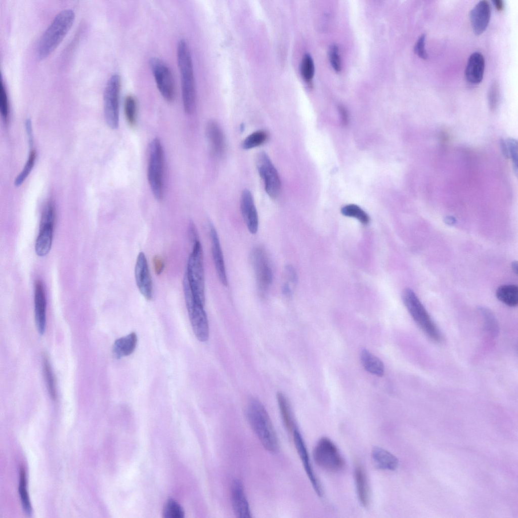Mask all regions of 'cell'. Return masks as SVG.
<instances>
[{"instance_id": "6da1fadb", "label": "cell", "mask_w": 518, "mask_h": 518, "mask_svg": "<svg viewBox=\"0 0 518 518\" xmlns=\"http://www.w3.org/2000/svg\"><path fill=\"white\" fill-rule=\"evenodd\" d=\"M247 417L252 430L265 449L277 453L279 449L278 438L266 409L258 400H250L247 408Z\"/></svg>"}, {"instance_id": "7a4b0ae2", "label": "cell", "mask_w": 518, "mask_h": 518, "mask_svg": "<svg viewBox=\"0 0 518 518\" xmlns=\"http://www.w3.org/2000/svg\"><path fill=\"white\" fill-rule=\"evenodd\" d=\"M177 60L181 75L183 107L187 114H191L195 108V80L191 52L184 39H182L178 42Z\"/></svg>"}, {"instance_id": "3957f363", "label": "cell", "mask_w": 518, "mask_h": 518, "mask_svg": "<svg viewBox=\"0 0 518 518\" xmlns=\"http://www.w3.org/2000/svg\"><path fill=\"white\" fill-rule=\"evenodd\" d=\"M75 18L74 11L66 9L60 11L42 34L38 47V57L45 58L58 46L70 29Z\"/></svg>"}, {"instance_id": "277c9868", "label": "cell", "mask_w": 518, "mask_h": 518, "mask_svg": "<svg viewBox=\"0 0 518 518\" xmlns=\"http://www.w3.org/2000/svg\"><path fill=\"white\" fill-rule=\"evenodd\" d=\"M402 297L407 309L421 330L432 340L441 341L442 336L439 328L414 292L406 288Z\"/></svg>"}, {"instance_id": "5b68a950", "label": "cell", "mask_w": 518, "mask_h": 518, "mask_svg": "<svg viewBox=\"0 0 518 518\" xmlns=\"http://www.w3.org/2000/svg\"><path fill=\"white\" fill-rule=\"evenodd\" d=\"M164 167L163 147L159 139L155 138L149 145L147 178L152 193L158 200H162L163 197Z\"/></svg>"}, {"instance_id": "8992f818", "label": "cell", "mask_w": 518, "mask_h": 518, "mask_svg": "<svg viewBox=\"0 0 518 518\" xmlns=\"http://www.w3.org/2000/svg\"><path fill=\"white\" fill-rule=\"evenodd\" d=\"M195 298L204 305V271L203 255L201 244L199 240L193 243L192 251L189 256L186 272L185 274Z\"/></svg>"}, {"instance_id": "52a82bcc", "label": "cell", "mask_w": 518, "mask_h": 518, "mask_svg": "<svg viewBox=\"0 0 518 518\" xmlns=\"http://www.w3.org/2000/svg\"><path fill=\"white\" fill-rule=\"evenodd\" d=\"M183 285L186 307L194 334L199 340L205 341L209 337V327L204 305L194 296L185 275Z\"/></svg>"}, {"instance_id": "ba28073f", "label": "cell", "mask_w": 518, "mask_h": 518, "mask_svg": "<svg viewBox=\"0 0 518 518\" xmlns=\"http://www.w3.org/2000/svg\"><path fill=\"white\" fill-rule=\"evenodd\" d=\"M315 463L323 469L337 472L344 466V461L333 442L326 437L321 438L313 450Z\"/></svg>"}, {"instance_id": "9c48e42d", "label": "cell", "mask_w": 518, "mask_h": 518, "mask_svg": "<svg viewBox=\"0 0 518 518\" xmlns=\"http://www.w3.org/2000/svg\"><path fill=\"white\" fill-rule=\"evenodd\" d=\"M55 221V206L53 202L49 201L41 213L39 230L35 244V252L39 256L46 255L51 248Z\"/></svg>"}, {"instance_id": "30bf717a", "label": "cell", "mask_w": 518, "mask_h": 518, "mask_svg": "<svg viewBox=\"0 0 518 518\" xmlns=\"http://www.w3.org/2000/svg\"><path fill=\"white\" fill-rule=\"evenodd\" d=\"M120 77L114 74L109 79L104 93V110L106 122L112 129H116L119 124V99Z\"/></svg>"}, {"instance_id": "8fae6325", "label": "cell", "mask_w": 518, "mask_h": 518, "mask_svg": "<svg viewBox=\"0 0 518 518\" xmlns=\"http://www.w3.org/2000/svg\"><path fill=\"white\" fill-rule=\"evenodd\" d=\"M256 164L258 174L264 181L265 189L268 195L276 197L281 189V182L278 173L268 155L265 152L258 154Z\"/></svg>"}, {"instance_id": "7c38bea8", "label": "cell", "mask_w": 518, "mask_h": 518, "mask_svg": "<svg viewBox=\"0 0 518 518\" xmlns=\"http://www.w3.org/2000/svg\"><path fill=\"white\" fill-rule=\"evenodd\" d=\"M149 64L161 95L166 101H172L175 97V88L169 68L163 61L157 58H151Z\"/></svg>"}, {"instance_id": "4fadbf2b", "label": "cell", "mask_w": 518, "mask_h": 518, "mask_svg": "<svg viewBox=\"0 0 518 518\" xmlns=\"http://www.w3.org/2000/svg\"><path fill=\"white\" fill-rule=\"evenodd\" d=\"M251 261L258 290L261 293L265 294L273 280L272 269L265 250L260 247L254 248L251 252Z\"/></svg>"}, {"instance_id": "5bb4252c", "label": "cell", "mask_w": 518, "mask_h": 518, "mask_svg": "<svg viewBox=\"0 0 518 518\" xmlns=\"http://www.w3.org/2000/svg\"><path fill=\"white\" fill-rule=\"evenodd\" d=\"M135 276L137 287L142 295L147 300L152 299V280L146 256L143 252H140L138 255L135 268Z\"/></svg>"}, {"instance_id": "9a60e30c", "label": "cell", "mask_w": 518, "mask_h": 518, "mask_svg": "<svg viewBox=\"0 0 518 518\" xmlns=\"http://www.w3.org/2000/svg\"><path fill=\"white\" fill-rule=\"evenodd\" d=\"M293 437L295 447L308 478L315 492L319 497H322L323 496L322 488L314 471L304 440L300 433L296 428L293 431Z\"/></svg>"}, {"instance_id": "2e32d148", "label": "cell", "mask_w": 518, "mask_h": 518, "mask_svg": "<svg viewBox=\"0 0 518 518\" xmlns=\"http://www.w3.org/2000/svg\"><path fill=\"white\" fill-rule=\"evenodd\" d=\"M231 499L233 510L237 517H251V512L243 485L239 479H234L232 482Z\"/></svg>"}, {"instance_id": "e0dca14e", "label": "cell", "mask_w": 518, "mask_h": 518, "mask_svg": "<svg viewBox=\"0 0 518 518\" xmlns=\"http://www.w3.org/2000/svg\"><path fill=\"white\" fill-rule=\"evenodd\" d=\"M240 209L243 220L249 232L256 233L258 227V216L251 193L244 190L241 195Z\"/></svg>"}, {"instance_id": "ac0fdd59", "label": "cell", "mask_w": 518, "mask_h": 518, "mask_svg": "<svg viewBox=\"0 0 518 518\" xmlns=\"http://www.w3.org/2000/svg\"><path fill=\"white\" fill-rule=\"evenodd\" d=\"M491 17V7L487 1H481L471 9L469 19L475 34L479 35L487 29Z\"/></svg>"}, {"instance_id": "d6986e66", "label": "cell", "mask_w": 518, "mask_h": 518, "mask_svg": "<svg viewBox=\"0 0 518 518\" xmlns=\"http://www.w3.org/2000/svg\"><path fill=\"white\" fill-rule=\"evenodd\" d=\"M34 291L35 324L39 333L42 335L46 329L47 300L44 286L41 280L35 281Z\"/></svg>"}, {"instance_id": "ffe728a7", "label": "cell", "mask_w": 518, "mask_h": 518, "mask_svg": "<svg viewBox=\"0 0 518 518\" xmlns=\"http://www.w3.org/2000/svg\"><path fill=\"white\" fill-rule=\"evenodd\" d=\"M209 227L212 255L216 272L221 283L224 286H227V277L219 238L213 226L210 224Z\"/></svg>"}, {"instance_id": "44dd1931", "label": "cell", "mask_w": 518, "mask_h": 518, "mask_svg": "<svg viewBox=\"0 0 518 518\" xmlns=\"http://www.w3.org/2000/svg\"><path fill=\"white\" fill-rule=\"evenodd\" d=\"M485 62L484 56L479 52H474L469 57L465 70L466 80L472 84H478L483 80Z\"/></svg>"}, {"instance_id": "7402d4cb", "label": "cell", "mask_w": 518, "mask_h": 518, "mask_svg": "<svg viewBox=\"0 0 518 518\" xmlns=\"http://www.w3.org/2000/svg\"><path fill=\"white\" fill-rule=\"evenodd\" d=\"M206 134L213 154L222 155L225 149V139L220 126L215 121H209L206 126Z\"/></svg>"}, {"instance_id": "603a6c76", "label": "cell", "mask_w": 518, "mask_h": 518, "mask_svg": "<svg viewBox=\"0 0 518 518\" xmlns=\"http://www.w3.org/2000/svg\"><path fill=\"white\" fill-rule=\"evenodd\" d=\"M354 477L358 498L361 505L367 507L370 503V492L365 471L359 463L356 464Z\"/></svg>"}, {"instance_id": "cb8c5ba5", "label": "cell", "mask_w": 518, "mask_h": 518, "mask_svg": "<svg viewBox=\"0 0 518 518\" xmlns=\"http://www.w3.org/2000/svg\"><path fill=\"white\" fill-rule=\"evenodd\" d=\"M371 456L374 465L381 470L393 471L398 466L399 461L397 457L381 447H374Z\"/></svg>"}, {"instance_id": "d4e9b609", "label": "cell", "mask_w": 518, "mask_h": 518, "mask_svg": "<svg viewBox=\"0 0 518 518\" xmlns=\"http://www.w3.org/2000/svg\"><path fill=\"white\" fill-rule=\"evenodd\" d=\"M137 343V336L135 332L116 340L112 348L115 358L120 359L132 354L135 350Z\"/></svg>"}, {"instance_id": "484cf974", "label": "cell", "mask_w": 518, "mask_h": 518, "mask_svg": "<svg viewBox=\"0 0 518 518\" xmlns=\"http://www.w3.org/2000/svg\"><path fill=\"white\" fill-rule=\"evenodd\" d=\"M360 359L364 369L368 372L377 375L382 376L384 372V366L382 362L368 350L363 349L360 354Z\"/></svg>"}, {"instance_id": "4316f807", "label": "cell", "mask_w": 518, "mask_h": 518, "mask_svg": "<svg viewBox=\"0 0 518 518\" xmlns=\"http://www.w3.org/2000/svg\"><path fill=\"white\" fill-rule=\"evenodd\" d=\"M278 404L284 425L288 431H293L295 421L290 403L286 397L282 393L277 395Z\"/></svg>"}, {"instance_id": "83f0119b", "label": "cell", "mask_w": 518, "mask_h": 518, "mask_svg": "<svg viewBox=\"0 0 518 518\" xmlns=\"http://www.w3.org/2000/svg\"><path fill=\"white\" fill-rule=\"evenodd\" d=\"M497 298L509 307H515L518 303V288L515 285H504L499 287L496 291Z\"/></svg>"}, {"instance_id": "f1b7e54d", "label": "cell", "mask_w": 518, "mask_h": 518, "mask_svg": "<svg viewBox=\"0 0 518 518\" xmlns=\"http://www.w3.org/2000/svg\"><path fill=\"white\" fill-rule=\"evenodd\" d=\"M268 135L264 130L255 131L247 137L242 143V147L248 150L259 146L268 139Z\"/></svg>"}, {"instance_id": "f546056e", "label": "cell", "mask_w": 518, "mask_h": 518, "mask_svg": "<svg viewBox=\"0 0 518 518\" xmlns=\"http://www.w3.org/2000/svg\"><path fill=\"white\" fill-rule=\"evenodd\" d=\"M124 110L127 123L131 127H134L137 122V102L133 96L128 95L125 97Z\"/></svg>"}, {"instance_id": "4dcf8cb0", "label": "cell", "mask_w": 518, "mask_h": 518, "mask_svg": "<svg viewBox=\"0 0 518 518\" xmlns=\"http://www.w3.org/2000/svg\"><path fill=\"white\" fill-rule=\"evenodd\" d=\"M19 492L23 509L27 513H30L31 512V506L27 491L26 473L23 467L20 468Z\"/></svg>"}, {"instance_id": "1f68e13d", "label": "cell", "mask_w": 518, "mask_h": 518, "mask_svg": "<svg viewBox=\"0 0 518 518\" xmlns=\"http://www.w3.org/2000/svg\"><path fill=\"white\" fill-rule=\"evenodd\" d=\"M341 212L343 215L357 219L363 224L366 225L369 222L368 215L356 204L345 205L341 208Z\"/></svg>"}, {"instance_id": "d6a6232c", "label": "cell", "mask_w": 518, "mask_h": 518, "mask_svg": "<svg viewBox=\"0 0 518 518\" xmlns=\"http://www.w3.org/2000/svg\"><path fill=\"white\" fill-rule=\"evenodd\" d=\"M184 514L183 509L177 501L171 498L167 499L163 506V517L183 518Z\"/></svg>"}, {"instance_id": "836d02e7", "label": "cell", "mask_w": 518, "mask_h": 518, "mask_svg": "<svg viewBox=\"0 0 518 518\" xmlns=\"http://www.w3.org/2000/svg\"><path fill=\"white\" fill-rule=\"evenodd\" d=\"M43 368L50 395L53 399H55L56 388L55 377L49 361L46 356L44 357Z\"/></svg>"}, {"instance_id": "e575fe53", "label": "cell", "mask_w": 518, "mask_h": 518, "mask_svg": "<svg viewBox=\"0 0 518 518\" xmlns=\"http://www.w3.org/2000/svg\"><path fill=\"white\" fill-rule=\"evenodd\" d=\"M36 156L35 151L32 150L24 168L15 180L14 184L16 186L18 187L21 185L29 176L34 165Z\"/></svg>"}, {"instance_id": "d590c367", "label": "cell", "mask_w": 518, "mask_h": 518, "mask_svg": "<svg viewBox=\"0 0 518 518\" xmlns=\"http://www.w3.org/2000/svg\"><path fill=\"white\" fill-rule=\"evenodd\" d=\"M300 72L303 77L307 81H310L313 78L315 67L313 60L309 54H306L303 56L301 66Z\"/></svg>"}, {"instance_id": "8d00e7d4", "label": "cell", "mask_w": 518, "mask_h": 518, "mask_svg": "<svg viewBox=\"0 0 518 518\" xmlns=\"http://www.w3.org/2000/svg\"><path fill=\"white\" fill-rule=\"evenodd\" d=\"M500 87L496 80L492 82L488 93V102L491 111L496 110L500 99Z\"/></svg>"}, {"instance_id": "74e56055", "label": "cell", "mask_w": 518, "mask_h": 518, "mask_svg": "<svg viewBox=\"0 0 518 518\" xmlns=\"http://www.w3.org/2000/svg\"><path fill=\"white\" fill-rule=\"evenodd\" d=\"M0 110L4 120L7 122L9 115V104L6 89L2 78L0 84Z\"/></svg>"}, {"instance_id": "f35d334b", "label": "cell", "mask_w": 518, "mask_h": 518, "mask_svg": "<svg viewBox=\"0 0 518 518\" xmlns=\"http://www.w3.org/2000/svg\"><path fill=\"white\" fill-rule=\"evenodd\" d=\"M480 311L484 317L486 326L488 330L494 334L497 333V322L493 313L488 309L484 308H481Z\"/></svg>"}, {"instance_id": "ab89813d", "label": "cell", "mask_w": 518, "mask_h": 518, "mask_svg": "<svg viewBox=\"0 0 518 518\" xmlns=\"http://www.w3.org/2000/svg\"><path fill=\"white\" fill-rule=\"evenodd\" d=\"M506 142L507 145L509 157L512 161L513 170L517 176V144L515 139L512 138H508Z\"/></svg>"}, {"instance_id": "60d3db41", "label": "cell", "mask_w": 518, "mask_h": 518, "mask_svg": "<svg viewBox=\"0 0 518 518\" xmlns=\"http://www.w3.org/2000/svg\"><path fill=\"white\" fill-rule=\"evenodd\" d=\"M328 56L331 65L337 72L341 70V61L338 47L333 45L330 47L328 52Z\"/></svg>"}, {"instance_id": "b9f144b4", "label": "cell", "mask_w": 518, "mask_h": 518, "mask_svg": "<svg viewBox=\"0 0 518 518\" xmlns=\"http://www.w3.org/2000/svg\"><path fill=\"white\" fill-rule=\"evenodd\" d=\"M425 34H422L421 35L417 40L414 46V52L420 58L426 60L427 59L428 56L425 48Z\"/></svg>"}, {"instance_id": "7bdbcfd3", "label": "cell", "mask_w": 518, "mask_h": 518, "mask_svg": "<svg viewBox=\"0 0 518 518\" xmlns=\"http://www.w3.org/2000/svg\"><path fill=\"white\" fill-rule=\"evenodd\" d=\"M153 263L155 273L157 275L161 274L164 268L163 260L161 256L155 255L153 258Z\"/></svg>"}, {"instance_id": "ee69618b", "label": "cell", "mask_w": 518, "mask_h": 518, "mask_svg": "<svg viewBox=\"0 0 518 518\" xmlns=\"http://www.w3.org/2000/svg\"><path fill=\"white\" fill-rule=\"evenodd\" d=\"M286 273L288 280L295 284L297 282V276L294 268L291 265H288L286 267Z\"/></svg>"}, {"instance_id": "f6af8a7d", "label": "cell", "mask_w": 518, "mask_h": 518, "mask_svg": "<svg viewBox=\"0 0 518 518\" xmlns=\"http://www.w3.org/2000/svg\"><path fill=\"white\" fill-rule=\"evenodd\" d=\"M339 112L340 115L342 123L347 125L349 123V114L347 109L342 105L338 107Z\"/></svg>"}, {"instance_id": "bcb514c9", "label": "cell", "mask_w": 518, "mask_h": 518, "mask_svg": "<svg viewBox=\"0 0 518 518\" xmlns=\"http://www.w3.org/2000/svg\"><path fill=\"white\" fill-rule=\"evenodd\" d=\"M189 234L191 240L193 243L199 240L197 232L195 226L193 222H191L189 227Z\"/></svg>"}, {"instance_id": "7dc6e473", "label": "cell", "mask_w": 518, "mask_h": 518, "mask_svg": "<svg viewBox=\"0 0 518 518\" xmlns=\"http://www.w3.org/2000/svg\"><path fill=\"white\" fill-rule=\"evenodd\" d=\"M500 147L503 156L506 159L509 158V154L507 145L506 141H505L503 138H501L500 140Z\"/></svg>"}, {"instance_id": "c3c4849f", "label": "cell", "mask_w": 518, "mask_h": 518, "mask_svg": "<svg viewBox=\"0 0 518 518\" xmlns=\"http://www.w3.org/2000/svg\"><path fill=\"white\" fill-rule=\"evenodd\" d=\"M25 126L28 136L29 143L30 145H32L33 143L32 125L31 120L29 119H27L26 121Z\"/></svg>"}, {"instance_id": "681fc988", "label": "cell", "mask_w": 518, "mask_h": 518, "mask_svg": "<svg viewBox=\"0 0 518 518\" xmlns=\"http://www.w3.org/2000/svg\"><path fill=\"white\" fill-rule=\"evenodd\" d=\"M492 2L495 7V9L498 11H502L504 9V3L503 1L495 0L493 1Z\"/></svg>"}, {"instance_id": "f907efd6", "label": "cell", "mask_w": 518, "mask_h": 518, "mask_svg": "<svg viewBox=\"0 0 518 518\" xmlns=\"http://www.w3.org/2000/svg\"><path fill=\"white\" fill-rule=\"evenodd\" d=\"M283 293L286 296L290 295L291 293V289L287 284H285L282 287Z\"/></svg>"}, {"instance_id": "816d5d0a", "label": "cell", "mask_w": 518, "mask_h": 518, "mask_svg": "<svg viewBox=\"0 0 518 518\" xmlns=\"http://www.w3.org/2000/svg\"><path fill=\"white\" fill-rule=\"evenodd\" d=\"M517 262H514L512 263V268L513 269V271L514 272H515V273H517Z\"/></svg>"}]
</instances>
